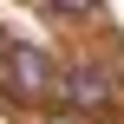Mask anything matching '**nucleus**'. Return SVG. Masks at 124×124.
Masks as SVG:
<instances>
[{"mask_svg": "<svg viewBox=\"0 0 124 124\" xmlns=\"http://www.w3.org/2000/svg\"><path fill=\"white\" fill-rule=\"evenodd\" d=\"M0 85L20 105H46L59 92V65L33 46V39H0Z\"/></svg>", "mask_w": 124, "mask_h": 124, "instance_id": "f257e3e1", "label": "nucleus"}, {"mask_svg": "<svg viewBox=\"0 0 124 124\" xmlns=\"http://www.w3.org/2000/svg\"><path fill=\"white\" fill-rule=\"evenodd\" d=\"M65 105L72 111H105L111 105V72L105 65H65Z\"/></svg>", "mask_w": 124, "mask_h": 124, "instance_id": "f03ea898", "label": "nucleus"}, {"mask_svg": "<svg viewBox=\"0 0 124 124\" xmlns=\"http://www.w3.org/2000/svg\"><path fill=\"white\" fill-rule=\"evenodd\" d=\"M52 7H59L65 20H78V13H98V0H52Z\"/></svg>", "mask_w": 124, "mask_h": 124, "instance_id": "7ed1b4c3", "label": "nucleus"}]
</instances>
